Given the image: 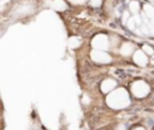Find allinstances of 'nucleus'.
I'll list each match as a JSON object with an SVG mask.
<instances>
[{"mask_svg":"<svg viewBox=\"0 0 154 130\" xmlns=\"http://www.w3.org/2000/svg\"><path fill=\"white\" fill-rule=\"evenodd\" d=\"M81 42H79V39H76V37H72V39H70V41H69V45L71 46V47H76V45L78 46Z\"/></svg>","mask_w":154,"mask_h":130,"instance_id":"8","label":"nucleus"},{"mask_svg":"<svg viewBox=\"0 0 154 130\" xmlns=\"http://www.w3.org/2000/svg\"><path fill=\"white\" fill-rule=\"evenodd\" d=\"M90 2L93 6H99L101 4V0H90Z\"/></svg>","mask_w":154,"mask_h":130,"instance_id":"13","label":"nucleus"},{"mask_svg":"<svg viewBox=\"0 0 154 130\" xmlns=\"http://www.w3.org/2000/svg\"><path fill=\"white\" fill-rule=\"evenodd\" d=\"M71 1H73V2H81V1H84V0H71Z\"/></svg>","mask_w":154,"mask_h":130,"instance_id":"15","label":"nucleus"},{"mask_svg":"<svg viewBox=\"0 0 154 130\" xmlns=\"http://www.w3.org/2000/svg\"><path fill=\"white\" fill-rule=\"evenodd\" d=\"M113 85H114V82L108 79V81H106V82L103 83V88H106V89H103V90H109V89H111Z\"/></svg>","mask_w":154,"mask_h":130,"instance_id":"9","label":"nucleus"},{"mask_svg":"<svg viewBox=\"0 0 154 130\" xmlns=\"http://www.w3.org/2000/svg\"><path fill=\"white\" fill-rule=\"evenodd\" d=\"M134 59H135V61H136L138 65H141V66H143V65H146V64H147V57L144 55V53H143L142 51L136 52V53H135Z\"/></svg>","mask_w":154,"mask_h":130,"instance_id":"3","label":"nucleus"},{"mask_svg":"<svg viewBox=\"0 0 154 130\" xmlns=\"http://www.w3.org/2000/svg\"><path fill=\"white\" fill-rule=\"evenodd\" d=\"M93 46L97 49H106L108 47V39L105 35H97L93 41Z\"/></svg>","mask_w":154,"mask_h":130,"instance_id":"1","label":"nucleus"},{"mask_svg":"<svg viewBox=\"0 0 154 130\" xmlns=\"http://www.w3.org/2000/svg\"><path fill=\"white\" fill-rule=\"evenodd\" d=\"M137 130H143V129H137Z\"/></svg>","mask_w":154,"mask_h":130,"instance_id":"16","label":"nucleus"},{"mask_svg":"<svg viewBox=\"0 0 154 130\" xmlns=\"http://www.w3.org/2000/svg\"><path fill=\"white\" fill-rule=\"evenodd\" d=\"M91 58L97 61V63H108L111 60V57L108 54H106L102 51H93L91 52Z\"/></svg>","mask_w":154,"mask_h":130,"instance_id":"2","label":"nucleus"},{"mask_svg":"<svg viewBox=\"0 0 154 130\" xmlns=\"http://www.w3.org/2000/svg\"><path fill=\"white\" fill-rule=\"evenodd\" d=\"M143 51L146 53H148V54H153V48L149 47V46H143Z\"/></svg>","mask_w":154,"mask_h":130,"instance_id":"11","label":"nucleus"},{"mask_svg":"<svg viewBox=\"0 0 154 130\" xmlns=\"http://www.w3.org/2000/svg\"><path fill=\"white\" fill-rule=\"evenodd\" d=\"M53 7L58 11H61V10H65L66 8V4L63 1V0H54L53 1Z\"/></svg>","mask_w":154,"mask_h":130,"instance_id":"5","label":"nucleus"},{"mask_svg":"<svg viewBox=\"0 0 154 130\" xmlns=\"http://www.w3.org/2000/svg\"><path fill=\"white\" fill-rule=\"evenodd\" d=\"M144 12H146V14L149 16L150 18L154 17V7H153V6H150V5H146V6H144Z\"/></svg>","mask_w":154,"mask_h":130,"instance_id":"6","label":"nucleus"},{"mask_svg":"<svg viewBox=\"0 0 154 130\" xmlns=\"http://www.w3.org/2000/svg\"><path fill=\"white\" fill-rule=\"evenodd\" d=\"M132 45H130V43H124L123 46H122V48H120V52H122V54H124V55H129L131 52H132Z\"/></svg>","mask_w":154,"mask_h":130,"instance_id":"4","label":"nucleus"},{"mask_svg":"<svg viewBox=\"0 0 154 130\" xmlns=\"http://www.w3.org/2000/svg\"><path fill=\"white\" fill-rule=\"evenodd\" d=\"M128 25H129L130 29H134V28H135V19H134V18H130V19L128 20Z\"/></svg>","mask_w":154,"mask_h":130,"instance_id":"10","label":"nucleus"},{"mask_svg":"<svg viewBox=\"0 0 154 130\" xmlns=\"http://www.w3.org/2000/svg\"><path fill=\"white\" fill-rule=\"evenodd\" d=\"M123 18H124V20H126V19H128V13H126V12L124 13V17H123Z\"/></svg>","mask_w":154,"mask_h":130,"instance_id":"14","label":"nucleus"},{"mask_svg":"<svg viewBox=\"0 0 154 130\" xmlns=\"http://www.w3.org/2000/svg\"><path fill=\"white\" fill-rule=\"evenodd\" d=\"M138 10H140L138 2H137V1H131V2H130V11L134 12V13H137Z\"/></svg>","mask_w":154,"mask_h":130,"instance_id":"7","label":"nucleus"},{"mask_svg":"<svg viewBox=\"0 0 154 130\" xmlns=\"http://www.w3.org/2000/svg\"><path fill=\"white\" fill-rule=\"evenodd\" d=\"M149 31H152V34H154V17H153L152 22L149 23Z\"/></svg>","mask_w":154,"mask_h":130,"instance_id":"12","label":"nucleus"}]
</instances>
